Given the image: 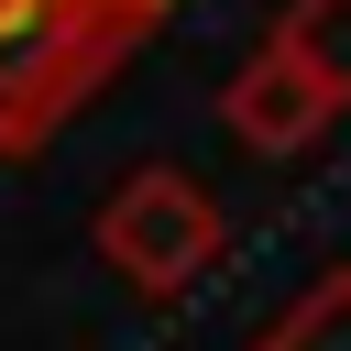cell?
<instances>
[{"label": "cell", "instance_id": "cell-1", "mask_svg": "<svg viewBox=\"0 0 351 351\" xmlns=\"http://www.w3.org/2000/svg\"><path fill=\"white\" fill-rule=\"evenodd\" d=\"M176 0H22V22L0 33V154H44L143 33H165Z\"/></svg>", "mask_w": 351, "mask_h": 351}, {"label": "cell", "instance_id": "cell-2", "mask_svg": "<svg viewBox=\"0 0 351 351\" xmlns=\"http://www.w3.org/2000/svg\"><path fill=\"white\" fill-rule=\"evenodd\" d=\"M88 252H99L132 296L176 307L186 285H208V274H219V252H230V208L208 197V176H197V165L143 154V165H121V186L99 197Z\"/></svg>", "mask_w": 351, "mask_h": 351}, {"label": "cell", "instance_id": "cell-3", "mask_svg": "<svg viewBox=\"0 0 351 351\" xmlns=\"http://www.w3.org/2000/svg\"><path fill=\"white\" fill-rule=\"evenodd\" d=\"M329 121H340V99H329L274 33H263V44L230 66V88H219V132H230L241 154H263V165H274V154H307Z\"/></svg>", "mask_w": 351, "mask_h": 351}, {"label": "cell", "instance_id": "cell-4", "mask_svg": "<svg viewBox=\"0 0 351 351\" xmlns=\"http://www.w3.org/2000/svg\"><path fill=\"white\" fill-rule=\"evenodd\" d=\"M252 351H351V263L307 274V285L252 329Z\"/></svg>", "mask_w": 351, "mask_h": 351}, {"label": "cell", "instance_id": "cell-5", "mask_svg": "<svg viewBox=\"0 0 351 351\" xmlns=\"http://www.w3.org/2000/svg\"><path fill=\"white\" fill-rule=\"evenodd\" d=\"M274 44L351 110V0H285V11H274Z\"/></svg>", "mask_w": 351, "mask_h": 351}]
</instances>
